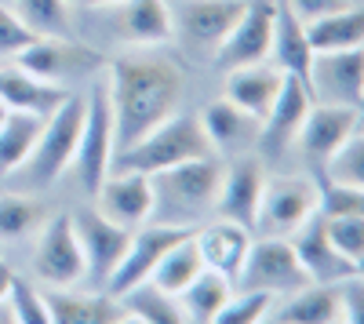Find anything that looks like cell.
Instances as JSON below:
<instances>
[{
	"mask_svg": "<svg viewBox=\"0 0 364 324\" xmlns=\"http://www.w3.org/2000/svg\"><path fill=\"white\" fill-rule=\"evenodd\" d=\"M113 106V157L164 124L182 106V70L161 55H120L106 63Z\"/></svg>",
	"mask_w": 364,
	"mask_h": 324,
	"instance_id": "obj_1",
	"label": "cell"
},
{
	"mask_svg": "<svg viewBox=\"0 0 364 324\" xmlns=\"http://www.w3.org/2000/svg\"><path fill=\"white\" fill-rule=\"evenodd\" d=\"M219 183H223V164L215 157L186 161L149 175V186H154V219L149 222L200 226L208 212H215Z\"/></svg>",
	"mask_w": 364,
	"mask_h": 324,
	"instance_id": "obj_2",
	"label": "cell"
},
{
	"mask_svg": "<svg viewBox=\"0 0 364 324\" xmlns=\"http://www.w3.org/2000/svg\"><path fill=\"white\" fill-rule=\"evenodd\" d=\"M215 157L211 142L204 135V124L197 113H175L154 131H146L139 142H132L128 150H120L109 164V171H139V175H157L175 164Z\"/></svg>",
	"mask_w": 364,
	"mask_h": 324,
	"instance_id": "obj_3",
	"label": "cell"
},
{
	"mask_svg": "<svg viewBox=\"0 0 364 324\" xmlns=\"http://www.w3.org/2000/svg\"><path fill=\"white\" fill-rule=\"evenodd\" d=\"M80 128H84V95H73L58 106L51 117H44L41 139L33 146V153L26 157V164L18 168L29 186H51L58 183L73 157H77V142H80Z\"/></svg>",
	"mask_w": 364,
	"mask_h": 324,
	"instance_id": "obj_4",
	"label": "cell"
},
{
	"mask_svg": "<svg viewBox=\"0 0 364 324\" xmlns=\"http://www.w3.org/2000/svg\"><path fill=\"white\" fill-rule=\"evenodd\" d=\"M109 164H113V106H109V84L102 77L84 99V128L73 157L77 183L87 197H95V190L109 175Z\"/></svg>",
	"mask_w": 364,
	"mask_h": 324,
	"instance_id": "obj_5",
	"label": "cell"
},
{
	"mask_svg": "<svg viewBox=\"0 0 364 324\" xmlns=\"http://www.w3.org/2000/svg\"><path fill=\"white\" fill-rule=\"evenodd\" d=\"M317 212H321V186L314 179H299V175L266 179L255 230L262 237H288L291 241Z\"/></svg>",
	"mask_w": 364,
	"mask_h": 324,
	"instance_id": "obj_6",
	"label": "cell"
},
{
	"mask_svg": "<svg viewBox=\"0 0 364 324\" xmlns=\"http://www.w3.org/2000/svg\"><path fill=\"white\" fill-rule=\"evenodd\" d=\"M306 284H310V277L302 270V262H299L288 237L252 241V248L245 255V266H240V277H237V288L269 291L273 299L291 296V291L306 288Z\"/></svg>",
	"mask_w": 364,
	"mask_h": 324,
	"instance_id": "obj_7",
	"label": "cell"
},
{
	"mask_svg": "<svg viewBox=\"0 0 364 324\" xmlns=\"http://www.w3.org/2000/svg\"><path fill=\"white\" fill-rule=\"evenodd\" d=\"M190 233H193V226H168V222H142V226H135L124 259L117 262L113 277L106 281V296L120 299V296H124V291H132L135 284H146L149 274L157 270V262H161L182 237H190Z\"/></svg>",
	"mask_w": 364,
	"mask_h": 324,
	"instance_id": "obj_8",
	"label": "cell"
},
{
	"mask_svg": "<svg viewBox=\"0 0 364 324\" xmlns=\"http://www.w3.org/2000/svg\"><path fill=\"white\" fill-rule=\"evenodd\" d=\"M306 84H310L314 102L364 109V48L317 51L306 73Z\"/></svg>",
	"mask_w": 364,
	"mask_h": 324,
	"instance_id": "obj_9",
	"label": "cell"
},
{
	"mask_svg": "<svg viewBox=\"0 0 364 324\" xmlns=\"http://www.w3.org/2000/svg\"><path fill=\"white\" fill-rule=\"evenodd\" d=\"M33 274L51 288H73L87 277L84 248L73 230V215H55L41 226L33 248Z\"/></svg>",
	"mask_w": 364,
	"mask_h": 324,
	"instance_id": "obj_10",
	"label": "cell"
},
{
	"mask_svg": "<svg viewBox=\"0 0 364 324\" xmlns=\"http://www.w3.org/2000/svg\"><path fill=\"white\" fill-rule=\"evenodd\" d=\"M273 22H277V0H245V11L233 22L226 40L215 48V66L237 70L252 63H269L273 44Z\"/></svg>",
	"mask_w": 364,
	"mask_h": 324,
	"instance_id": "obj_11",
	"label": "cell"
},
{
	"mask_svg": "<svg viewBox=\"0 0 364 324\" xmlns=\"http://www.w3.org/2000/svg\"><path fill=\"white\" fill-rule=\"evenodd\" d=\"M15 66H22L26 73H33L41 80L66 84L73 77H84L91 70L106 66V58L95 48L77 44L73 37H37L33 44H26L15 55Z\"/></svg>",
	"mask_w": 364,
	"mask_h": 324,
	"instance_id": "obj_12",
	"label": "cell"
},
{
	"mask_svg": "<svg viewBox=\"0 0 364 324\" xmlns=\"http://www.w3.org/2000/svg\"><path fill=\"white\" fill-rule=\"evenodd\" d=\"M240 11H245V0H175L171 22L193 51L215 55V48L226 40Z\"/></svg>",
	"mask_w": 364,
	"mask_h": 324,
	"instance_id": "obj_13",
	"label": "cell"
},
{
	"mask_svg": "<svg viewBox=\"0 0 364 324\" xmlns=\"http://www.w3.org/2000/svg\"><path fill=\"white\" fill-rule=\"evenodd\" d=\"M73 230L80 237V248H84V262H87V277L102 284L113 277L117 262L124 259L128 252V241H132V230L117 226L113 219H106L99 208H84L73 215Z\"/></svg>",
	"mask_w": 364,
	"mask_h": 324,
	"instance_id": "obj_14",
	"label": "cell"
},
{
	"mask_svg": "<svg viewBox=\"0 0 364 324\" xmlns=\"http://www.w3.org/2000/svg\"><path fill=\"white\" fill-rule=\"evenodd\" d=\"M360 128V109H350V106H324V102H314L306 121L299 124V135H295V146L302 150L310 164H328L331 153Z\"/></svg>",
	"mask_w": 364,
	"mask_h": 324,
	"instance_id": "obj_15",
	"label": "cell"
},
{
	"mask_svg": "<svg viewBox=\"0 0 364 324\" xmlns=\"http://www.w3.org/2000/svg\"><path fill=\"white\" fill-rule=\"evenodd\" d=\"M95 208L124 230L149 222L154 219V186H149V175L113 168L102 179V186L95 190Z\"/></svg>",
	"mask_w": 364,
	"mask_h": 324,
	"instance_id": "obj_16",
	"label": "cell"
},
{
	"mask_svg": "<svg viewBox=\"0 0 364 324\" xmlns=\"http://www.w3.org/2000/svg\"><path fill=\"white\" fill-rule=\"evenodd\" d=\"M262 186H266V168L259 157L245 153L237 157L219 183V197H215V212L219 219L240 222L255 230V215H259V200H262Z\"/></svg>",
	"mask_w": 364,
	"mask_h": 324,
	"instance_id": "obj_17",
	"label": "cell"
},
{
	"mask_svg": "<svg viewBox=\"0 0 364 324\" xmlns=\"http://www.w3.org/2000/svg\"><path fill=\"white\" fill-rule=\"evenodd\" d=\"M193 244H197L204 270H215L237 284L245 255L252 248V230L240 222H230V219H211V222L193 226Z\"/></svg>",
	"mask_w": 364,
	"mask_h": 324,
	"instance_id": "obj_18",
	"label": "cell"
},
{
	"mask_svg": "<svg viewBox=\"0 0 364 324\" xmlns=\"http://www.w3.org/2000/svg\"><path fill=\"white\" fill-rule=\"evenodd\" d=\"M314 106V95H310V84L302 77H291L284 73L281 80V92L273 99L266 121H262V131H259V146H266L269 153H281L288 142H295L299 135V124L306 121V113Z\"/></svg>",
	"mask_w": 364,
	"mask_h": 324,
	"instance_id": "obj_19",
	"label": "cell"
},
{
	"mask_svg": "<svg viewBox=\"0 0 364 324\" xmlns=\"http://www.w3.org/2000/svg\"><path fill=\"white\" fill-rule=\"evenodd\" d=\"M291 248H295L302 270H306V277H310L314 284H339V281H346V277L353 274V262H350L336 244H331L321 212L291 237Z\"/></svg>",
	"mask_w": 364,
	"mask_h": 324,
	"instance_id": "obj_20",
	"label": "cell"
},
{
	"mask_svg": "<svg viewBox=\"0 0 364 324\" xmlns=\"http://www.w3.org/2000/svg\"><path fill=\"white\" fill-rule=\"evenodd\" d=\"M200 117V124H204V135L211 142V150L215 153H233V157H245L252 146H259V131L262 124L255 121L252 113H245L240 106H233L226 95L215 99V102H208Z\"/></svg>",
	"mask_w": 364,
	"mask_h": 324,
	"instance_id": "obj_21",
	"label": "cell"
},
{
	"mask_svg": "<svg viewBox=\"0 0 364 324\" xmlns=\"http://www.w3.org/2000/svg\"><path fill=\"white\" fill-rule=\"evenodd\" d=\"M117 33L132 48H161L175 37V22L168 0H120Z\"/></svg>",
	"mask_w": 364,
	"mask_h": 324,
	"instance_id": "obj_22",
	"label": "cell"
},
{
	"mask_svg": "<svg viewBox=\"0 0 364 324\" xmlns=\"http://www.w3.org/2000/svg\"><path fill=\"white\" fill-rule=\"evenodd\" d=\"M66 99H70L66 84L41 80L33 73H26L22 66H0V102H4L8 109L51 117Z\"/></svg>",
	"mask_w": 364,
	"mask_h": 324,
	"instance_id": "obj_23",
	"label": "cell"
},
{
	"mask_svg": "<svg viewBox=\"0 0 364 324\" xmlns=\"http://www.w3.org/2000/svg\"><path fill=\"white\" fill-rule=\"evenodd\" d=\"M281 80H284V73L273 63H252V66L226 70V99L233 106H240L245 113H252L262 124L273 99L281 92Z\"/></svg>",
	"mask_w": 364,
	"mask_h": 324,
	"instance_id": "obj_24",
	"label": "cell"
},
{
	"mask_svg": "<svg viewBox=\"0 0 364 324\" xmlns=\"http://www.w3.org/2000/svg\"><path fill=\"white\" fill-rule=\"evenodd\" d=\"M314 44L306 33V22H302L284 0H277V22H273V44H269V63L281 73L302 77L306 80L310 63H314Z\"/></svg>",
	"mask_w": 364,
	"mask_h": 324,
	"instance_id": "obj_25",
	"label": "cell"
},
{
	"mask_svg": "<svg viewBox=\"0 0 364 324\" xmlns=\"http://www.w3.org/2000/svg\"><path fill=\"white\" fill-rule=\"evenodd\" d=\"M269 320L277 324H336L339 320V288L336 284H306L281 296V303H273Z\"/></svg>",
	"mask_w": 364,
	"mask_h": 324,
	"instance_id": "obj_26",
	"label": "cell"
},
{
	"mask_svg": "<svg viewBox=\"0 0 364 324\" xmlns=\"http://www.w3.org/2000/svg\"><path fill=\"white\" fill-rule=\"evenodd\" d=\"M44 296L55 324H113L117 313L124 310L113 296H73L70 288H55Z\"/></svg>",
	"mask_w": 364,
	"mask_h": 324,
	"instance_id": "obj_27",
	"label": "cell"
},
{
	"mask_svg": "<svg viewBox=\"0 0 364 324\" xmlns=\"http://www.w3.org/2000/svg\"><path fill=\"white\" fill-rule=\"evenodd\" d=\"M314 51H339V48H364V4H350L306 26Z\"/></svg>",
	"mask_w": 364,
	"mask_h": 324,
	"instance_id": "obj_28",
	"label": "cell"
},
{
	"mask_svg": "<svg viewBox=\"0 0 364 324\" xmlns=\"http://www.w3.org/2000/svg\"><path fill=\"white\" fill-rule=\"evenodd\" d=\"M41 128H44V117L8 109L4 124H0V175H11L26 164V157L33 153L41 139Z\"/></svg>",
	"mask_w": 364,
	"mask_h": 324,
	"instance_id": "obj_29",
	"label": "cell"
},
{
	"mask_svg": "<svg viewBox=\"0 0 364 324\" xmlns=\"http://www.w3.org/2000/svg\"><path fill=\"white\" fill-rule=\"evenodd\" d=\"M120 306L139 313L146 324H190L186 310H182V299L171 296V291L157 288V284H135L132 291L120 296Z\"/></svg>",
	"mask_w": 364,
	"mask_h": 324,
	"instance_id": "obj_30",
	"label": "cell"
},
{
	"mask_svg": "<svg viewBox=\"0 0 364 324\" xmlns=\"http://www.w3.org/2000/svg\"><path fill=\"white\" fill-rule=\"evenodd\" d=\"M233 281L230 277H223V274H215V270H200L197 277H193V284L182 291V310H186V317L190 320H200V324H211V317H215L219 310H223V303L233 296Z\"/></svg>",
	"mask_w": 364,
	"mask_h": 324,
	"instance_id": "obj_31",
	"label": "cell"
},
{
	"mask_svg": "<svg viewBox=\"0 0 364 324\" xmlns=\"http://www.w3.org/2000/svg\"><path fill=\"white\" fill-rule=\"evenodd\" d=\"M200 270H204V262H200V255H197L193 233H190V237H182V241L157 262V270L149 274V284L171 291V296H182V291L193 284V277H197Z\"/></svg>",
	"mask_w": 364,
	"mask_h": 324,
	"instance_id": "obj_32",
	"label": "cell"
},
{
	"mask_svg": "<svg viewBox=\"0 0 364 324\" xmlns=\"http://www.w3.org/2000/svg\"><path fill=\"white\" fill-rule=\"evenodd\" d=\"M8 8L37 37H73L70 0H11Z\"/></svg>",
	"mask_w": 364,
	"mask_h": 324,
	"instance_id": "obj_33",
	"label": "cell"
},
{
	"mask_svg": "<svg viewBox=\"0 0 364 324\" xmlns=\"http://www.w3.org/2000/svg\"><path fill=\"white\" fill-rule=\"evenodd\" d=\"M48 212L29 193H0V241H22L29 233H41Z\"/></svg>",
	"mask_w": 364,
	"mask_h": 324,
	"instance_id": "obj_34",
	"label": "cell"
},
{
	"mask_svg": "<svg viewBox=\"0 0 364 324\" xmlns=\"http://www.w3.org/2000/svg\"><path fill=\"white\" fill-rule=\"evenodd\" d=\"M273 299L269 291H252V288H233V296L223 303V310L211 317V324H262L269 320V310H273Z\"/></svg>",
	"mask_w": 364,
	"mask_h": 324,
	"instance_id": "obj_35",
	"label": "cell"
},
{
	"mask_svg": "<svg viewBox=\"0 0 364 324\" xmlns=\"http://www.w3.org/2000/svg\"><path fill=\"white\" fill-rule=\"evenodd\" d=\"M324 179L364 190V131L360 128L339 146L336 153H331V161L324 164Z\"/></svg>",
	"mask_w": 364,
	"mask_h": 324,
	"instance_id": "obj_36",
	"label": "cell"
},
{
	"mask_svg": "<svg viewBox=\"0 0 364 324\" xmlns=\"http://www.w3.org/2000/svg\"><path fill=\"white\" fill-rule=\"evenodd\" d=\"M8 310L15 317V324H55L51 310H48V296L41 288H33L26 277H11L8 288Z\"/></svg>",
	"mask_w": 364,
	"mask_h": 324,
	"instance_id": "obj_37",
	"label": "cell"
},
{
	"mask_svg": "<svg viewBox=\"0 0 364 324\" xmlns=\"http://www.w3.org/2000/svg\"><path fill=\"white\" fill-rule=\"evenodd\" d=\"M324 230H328L331 244H336L350 262L364 259V219L360 215H324Z\"/></svg>",
	"mask_w": 364,
	"mask_h": 324,
	"instance_id": "obj_38",
	"label": "cell"
},
{
	"mask_svg": "<svg viewBox=\"0 0 364 324\" xmlns=\"http://www.w3.org/2000/svg\"><path fill=\"white\" fill-rule=\"evenodd\" d=\"M321 212L324 215H360L364 219V190L324 179V186H321Z\"/></svg>",
	"mask_w": 364,
	"mask_h": 324,
	"instance_id": "obj_39",
	"label": "cell"
},
{
	"mask_svg": "<svg viewBox=\"0 0 364 324\" xmlns=\"http://www.w3.org/2000/svg\"><path fill=\"white\" fill-rule=\"evenodd\" d=\"M33 40H37L33 29H26L8 4H0V55H11L15 58L26 44H33Z\"/></svg>",
	"mask_w": 364,
	"mask_h": 324,
	"instance_id": "obj_40",
	"label": "cell"
},
{
	"mask_svg": "<svg viewBox=\"0 0 364 324\" xmlns=\"http://www.w3.org/2000/svg\"><path fill=\"white\" fill-rule=\"evenodd\" d=\"M336 288H339V320L343 324H364V277L350 274Z\"/></svg>",
	"mask_w": 364,
	"mask_h": 324,
	"instance_id": "obj_41",
	"label": "cell"
},
{
	"mask_svg": "<svg viewBox=\"0 0 364 324\" xmlns=\"http://www.w3.org/2000/svg\"><path fill=\"white\" fill-rule=\"evenodd\" d=\"M284 4L302 18V22H317V18H324V15H331V11H343V8H350L353 0H284Z\"/></svg>",
	"mask_w": 364,
	"mask_h": 324,
	"instance_id": "obj_42",
	"label": "cell"
},
{
	"mask_svg": "<svg viewBox=\"0 0 364 324\" xmlns=\"http://www.w3.org/2000/svg\"><path fill=\"white\" fill-rule=\"evenodd\" d=\"M11 270H8V262H0V303H4L8 299V288H11Z\"/></svg>",
	"mask_w": 364,
	"mask_h": 324,
	"instance_id": "obj_43",
	"label": "cell"
},
{
	"mask_svg": "<svg viewBox=\"0 0 364 324\" xmlns=\"http://www.w3.org/2000/svg\"><path fill=\"white\" fill-rule=\"evenodd\" d=\"M113 324H146V320H142V317H139V313H132V310H120V313H117V320H113Z\"/></svg>",
	"mask_w": 364,
	"mask_h": 324,
	"instance_id": "obj_44",
	"label": "cell"
},
{
	"mask_svg": "<svg viewBox=\"0 0 364 324\" xmlns=\"http://www.w3.org/2000/svg\"><path fill=\"white\" fill-rule=\"evenodd\" d=\"M70 4H84V8H106V4H120V0H70Z\"/></svg>",
	"mask_w": 364,
	"mask_h": 324,
	"instance_id": "obj_45",
	"label": "cell"
},
{
	"mask_svg": "<svg viewBox=\"0 0 364 324\" xmlns=\"http://www.w3.org/2000/svg\"><path fill=\"white\" fill-rule=\"evenodd\" d=\"M0 324H15V317H11V310H8V299L0 303Z\"/></svg>",
	"mask_w": 364,
	"mask_h": 324,
	"instance_id": "obj_46",
	"label": "cell"
},
{
	"mask_svg": "<svg viewBox=\"0 0 364 324\" xmlns=\"http://www.w3.org/2000/svg\"><path fill=\"white\" fill-rule=\"evenodd\" d=\"M353 274H360V277H364V259H357V262H353Z\"/></svg>",
	"mask_w": 364,
	"mask_h": 324,
	"instance_id": "obj_47",
	"label": "cell"
},
{
	"mask_svg": "<svg viewBox=\"0 0 364 324\" xmlns=\"http://www.w3.org/2000/svg\"><path fill=\"white\" fill-rule=\"evenodd\" d=\"M4 117H8V106H4V102H0V124H4Z\"/></svg>",
	"mask_w": 364,
	"mask_h": 324,
	"instance_id": "obj_48",
	"label": "cell"
},
{
	"mask_svg": "<svg viewBox=\"0 0 364 324\" xmlns=\"http://www.w3.org/2000/svg\"><path fill=\"white\" fill-rule=\"evenodd\" d=\"M262 324H277V320H262Z\"/></svg>",
	"mask_w": 364,
	"mask_h": 324,
	"instance_id": "obj_49",
	"label": "cell"
},
{
	"mask_svg": "<svg viewBox=\"0 0 364 324\" xmlns=\"http://www.w3.org/2000/svg\"><path fill=\"white\" fill-rule=\"evenodd\" d=\"M353 4H364V0H353Z\"/></svg>",
	"mask_w": 364,
	"mask_h": 324,
	"instance_id": "obj_50",
	"label": "cell"
},
{
	"mask_svg": "<svg viewBox=\"0 0 364 324\" xmlns=\"http://www.w3.org/2000/svg\"><path fill=\"white\" fill-rule=\"evenodd\" d=\"M336 324H343V320H336Z\"/></svg>",
	"mask_w": 364,
	"mask_h": 324,
	"instance_id": "obj_51",
	"label": "cell"
}]
</instances>
